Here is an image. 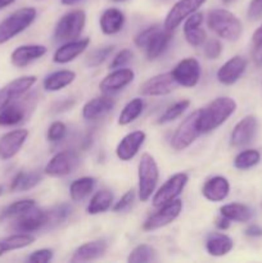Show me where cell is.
<instances>
[{"label": "cell", "instance_id": "34", "mask_svg": "<svg viewBox=\"0 0 262 263\" xmlns=\"http://www.w3.org/2000/svg\"><path fill=\"white\" fill-rule=\"evenodd\" d=\"M113 203V194L112 192L107 189L99 190L92 195L90 199L89 204H87V213L89 215H99V213H104L112 207Z\"/></svg>", "mask_w": 262, "mask_h": 263}, {"label": "cell", "instance_id": "30", "mask_svg": "<svg viewBox=\"0 0 262 263\" xmlns=\"http://www.w3.org/2000/svg\"><path fill=\"white\" fill-rule=\"evenodd\" d=\"M221 216L234 222H248L253 217V211L241 203H230L220 208Z\"/></svg>", "mask_w": 262, "mask_h": 263}, {"label": "cell", "instance_id": "13", "mask_svg": "<svg viewBox=\"0 0 262 263\" xmlns=\"http://www.w3.org/2000/svg\"><path fill=\"white\" fill-rule=\"evenodd\" d=\"M44 226H48V212L33 207L27 212L17 216L13 223V230L17 233H35Z\"/></svg>", "mask_w": 262, "mask_h": 263}, {"label": "cell", "instance_id": "47", "mask_svg": "<svg viewBox=\"0 0 262 263\" xmlns=\"http://www.w3.org/2000/svg\"><path fill=\"white\" fill-rule=\"evenodd\" d=\"M134 200H135V190H127V192L121 197V199L116 203L115 207H113V211H115V212H123V211L128 210V208L133 205Z\"/></svg>", "mask_w": 262, "mask_h": 263}, {"label": "cell", "instance_id": "26", "mask_svg": "<svg viewBox=\"0 0 262 263\" xmlns=\"http://www.w3.org/2000/svg\"><path fill=\"white\" fill-rule=\"evenodd\" d=\"M172 40V31L167 30V28H159L153 36H152L151 40L148 41L146 46L144 48L146 54V58L153 61L157 59L158 57H161L164 53V50L167 49V46L170 45Z\"/></svg>", "mask_w": 262, "mask_h": 263}, {"label": "cell", "instance_id": "36", "mask_svg": "<svg viewBox=\"0 0 262 263\" xmlns=\"http://www.w3.org/2000/svg\"><path fill=\"white\" fill-rule=\"evenodd\" d=\"M143 109L144 102L141 98H134V99H131L122 108V110H121L120 116H118V125L127 126L130 123H133L143 113Z\"/></svg>", "mask_w": 262, "mask_h": 263}, {"label": "cell", "instance_id": "38", "mask_svg": "<svg viewBox=\"0 0 262 263\" xmlns=\"http://www.w3.org/2000/svg\"><path fill=\"white\" fill-rule=\"evenodd\" d=\"M157 259V252L156 249L148 244H140V246L135 247L128 254L127 262L130 263H146L153 262Z\"/></svg>", "mask_w": 262, "mask_h": 263}, {"label": "cell", "instance_id": "55", "mask_svg": "<svg viewBox=\"0 0 262 263\" xmlns=\"http://www.w3.org/2000/svg\"><path fill=\"white\" fill-rule=\"evenodd\" d=\"M15 0H0V10L4 9V8H7L8 5L13 4Z\"/></svg>", "mask_w": 262, "mask_h": 263}, {"label": "cell", "instance_id": "18", "mask_svg": "<svg viewBox=\"0 0 262 263\" xmlns=\"http://www.w3.org/2000/svg\"><path fill=\"white\" fill-rule=\"evenodd\" d=\"M175 84L176 82L172 79L171 72L159 73L144 82L140 87V92L145 97H162L174 91Z\"/></svg>", "mask_w": 262, "mask_h": 263}, {"label": "cell", "instance_id": "8", "mask_svg": "<svg viewBox=\"0 0 262 263\" xmlns=\"http://www.w3.org/2000/svg\"><path fill=\"white\" fill-rule=\"evenodd\" d=\"M181 210L182 200L180 199H175L172 202L161 205V208L156 213H153V215L146 218L145 222L143 223V230L154 231L170 225V223H172L179 217L180 213H181Z\"/></svg>", "mask_w": 262, "mask_h": 263}, {"label": "cell", "instance_id": "46", "mask_svg": "<svg viewBox=\"0 0 262 263\" xmlns=\"http://www.w3.org/2000/svg\"><path fill=\"white\" fill-rule=\"evenodd\" d=\"M131 58H133V53H131V50H128V49H122V50L118 51V53L116 54L113 61L110 62L109 68L110 69L122 68V67H125L126 64L131 61Z\"/></svg>", "mask_w": 262, "mask_h": 263}, {"label": "cell", "instance_id": "15", "mask_svg": "<svg viewBox=\"0 0 262 263\" xmlns=\"http://www.w3.org/2000/svg\"><path fill=\"white\" fill-rule=\"evenodd\" d=\"M135 79V73L130 68H117L113 69L109 74L104 77L100 81L99 89L103 94L110 95L113 92H117L123 90L126 86L131 84Z\"/></svg>", "mask_w": 262, "mask_h": 263}, {"label": "cell", "instance_id": "40", "mask_svg": "<svg viewBox=\"0 0 262 263\" xmlns=\"http://www.w3.org/2000/svg\"><path fill=\"white\" fill-rule=\"evenodd\" d=\"M189 105H190V102L188 99H182V100H179V102L174 103V104L170 105V107L164 110L163 115L159 117L158 123L159 125H163V123L172 122L174 120L179 118L180 116H181L182 113L189 108Z\"/></svg>", "mask_w": 262, "mask_h": 263}, {"label": "cell", "instance_id": "53", "mask_svg": "<svg viewBox=\"0 0 262 263\" xmlns=\"http://www.w3.org/2000/svg\"><path fill=\"white\" fill-rule=\"evenodd\" d=\"M216 226H217V229H220V230H228V229L230 228V220H228L226 217L221 216V217L217 218V221H216Z\"/></svg>", "mask_w": 262, "mask_h": 263}, {"label": "cell", "instance_id": "19", "mask_svg": "<svg viewBox=\"0 0 262 263\" xmlns=\"http://www.w3.org/2000/svg\"><path fill=\"white\" fill-rule=\"evenodd\" d=\"M145 139V133L140 130L133 131V133L123 136L122 140L118 143L117 148H116V156H117V158L123 162L131 161L138 154L139 149L141 148Z\"/></svg>", "mask_w": 262, "mask_h": 263}, {"label": "cell", "instance_id": "1", "mask_svg": "<svg viewBox=\"0 0 262 263\" xmlns=\"http://www.w3.org/2000/svg\"><path fill=\"white\" fill-rule=\"evenodd\" d=\"M236 110V102L229 97H221L200 110L199 126L202 134L212 133L226 122Z\"/></svg>", "mask_w": 262, "mask_h": 263}, {"label": "cell", "instance_id": "41", "mask_svg": "<svg viewBox=\"0 0 262 263\" xmlns=\"http://www.w3.org/2000/svg\"><path fill=\"white\" fill-rule=\"evenodd\" d=\"M113 50H115V46L113 45L97 49V50H94L92 53H90L89 57H87V61H86L87 66H90V67L100 66L103 62H105L108 58H109V55L113 53Z\"/></svg>", "mask_w": 262, "mask_h": 263}, {"label": "cell", "instance_id": "27", "mask_svg": "<svg viewBox=\"0 0 262 263\" xmlns=\"http://www.w3.org/2000/svg\"><path fill=\"white\" fill-rule=\"evenodd\" d=\"M125 14L117 8H109L100 15L99 26L100 30L105 35H116L120 32L125 25Z\"/></svg>", "mask_w": 262, "mask_h": 263}, {"label": "cell", "instance_id": "14", "mask_svg": "<svg viewBox=\"0 0 262 263\" xmlns=\"http://www.w3.org/2000/svg\"><path fill=\"white\" fill-rule=\"evenodd\" d=\"M28 130L18 128L9 131L0 138V159L8 161L18 154L28 138Z\"/></svg>", "mask_w": 262, "mask_h": 263}, {"label": "cell", "instance_id": "23", "mask_svg": "<svg viewBox=\"0 0 262 263\" xmlns=\"http://www.w3.org/2000/svg\"><path fill=\"white\" fill-rule=\"evenodd\" d=\"M229 193H230V184H229L228 179L223 176L211 177L210 180L205 181V184L202 187L203 197L213 203L225 200L228 198Z\"/></svg>", "mask_w": 262, "mask_h": 263}, {"label": "cell", "instance_id": "12", "mask_svg": "<svg viewBox=\"0 0 262 263\" xmlns=\"http://www.w3.org/2000/svg\"><path fill=\"white\" fill-rule=\"evenodd\" d=\"M79 163V157L74 152L64 151L59 152L51 157L50 161L45 166V174L51 177H63L73 172Z\"/></svg>", "mask_w": 262, "mask_h": 263}, {"label": "cell", "instance_id": "17", "mask_svg": "<svg viewBox=\"0 0 262 263\" xmlns=\"http://www.w3.org/2000/svg\"><path fill=\"white\" fill-rule=\"evenodd\" d=\"M247 59L241 55H234L218 68L216 77L222 85H234L246 72Z\"/></svg>", "mask_w": 262, "mask_h": 263}, {"label": "cell", "instance_id": "58", "mask_svg": "<svg viewBox=\"0 0 262 263\" xmlns=\"http://www.w3.org/2000/svg\"><path fill=\"white\" fill-rule=\"evenodd\" d=\"M3 192H4V189H3V186H2V185H0V195L3 194Z\"/></svg>", "mask_w": 262, "mask_h": 263}, {"label": "cell", "instance_id": "48", "mask_svg": "<svg viewBox=\"0 0 262 263\" xmlns=\"http://www.w3.org/2000/svg\"><path fill=\"white\" fill-rule=\"evenodd\" d=\"M53 256L54 253L51 249H39L28 256L27 261L32 263H48L53 259Z\"/></svg>", "mask_w": 262, "mask_h": 263}, {"label": "cell", "instance_id": "44", "mask_svg": "<svg viewBox=\"0 0 262 263\" xmlns=\"http://www.w3.org/2000/svg\"><path fill=\"white\" fill-rule=\"evenodd\" d=\"M159 28H161V26L159 25H153V26H149L148 28L143 30L141 32H139L138 35L135 36V39H134V43H135V45L140 49L145 48L146 44H148V41L152 39V36H153L154 33L159 30Z\"/></svg>", "mask_w": 262, "mask_h": 263}, {"label": "cell", "instance_id": "33", "mask_svg": "<svg viewBox=\"0 0 262 263\" xmlns=\"http://www.w3.org/2000/svg\"><path fill=\"white\" fill-rule=\"evenodd\" d=\"M95 182H97V180L90 176L80 177V179L72 181V184L69 185V197H71V199L73 202L84 200L87 195L91 194L95 187Z\"/></svg>", "mask_w": 262, "mask_h": 263}, {"label": "cell", "instance_id": "49", "mask_svg": "<svg viewBox=\"0 0 262 263\" xmlns=\"http://www.w3.org/2000/svg\"><path fill=\"white\" fill-rule=\"evenodd\" d=\"M262 17V0H252L248 7V18L252 21Z\"/></svg>", "mask_w": 262, "mask_h": 263}, {"label": "cell", "instance_id": "51", "mask_svg": "<svg viewBox=\"0 0 262 263\" xmlns=\"http://www.w3.org/2000/svg\"><path fill=\"white\" fill-rule=\"evenodd\" d=\"M73 104H74L73 100H68V99L61 100V102H58L57 104L53 105V112H63V110L69 109Z\"/></svg>", "mask_w": 262, "mask_h": 263}, {"label": "cell", "instance_id": "57", "mask_svg": "<svg viewBox=\"0 0 262 263\" xmlns=\"http://www.w3.org/2000/svg\"><path fill=\"white\" fill-rule=\"evenodd\" d=\"M234 2H236V0H222V3H223V4H226V5H230V4H233Z\"/></svg>", "mask_w": 262, "mask_h": 263}, {"label": "cell", "instance_id": "35", "mask_svg": "<svg viewBox=\"0 0 262 263\" xmlns=\"http://www.w3.org/2000/svg\"><path fill=\"white\" fill-rule=\"evenodd\" d=\"M41 175L39 172H18L12 180L10 192H27L40 184Z\"/></svg>", "mask_w": 262, "mask_h": 263}, {"label": "cell", "instance_id": "10", "mask_svg": "<svg viewBox=\"0 0 262 263\" xmlns=\"http://www.w3.org/2000/svg\"><path fill=\"white\" fill-rule=\"evenodd\" d=\"M36 81H38L36 76L28 74V76L18 77V79L8 82L5 86H3L0 89V110L4 109L7 105L14 102L15 99L25 95L36 84Z\"/></svg>", "mask_w": 262, "mask_h": 263}, {"label": "cell", "instance_id": "28", "mask_svg": "<svg viewBox=\"0 0 262 263\" xmlns=\"http://www.w3.org/2000/svg\"><path fill=\"white\" fill-rule=\"evenodd\" d=\"M74 79H76V73L73 71L61 69V71H55L53 73L48 74L44 79L43 86L46 91H59V90L69 86L74 81Z\"/></svg>", "mask_w": 262, "mask_h": 263}, {"label": "cell", "instance_id": "21", "mask_svg": "<svg viewBox=\"0 0 262 263\" xmlns=\"http://www.w3.org/2000/svg\"><path fill=\"white\" fill-rule=\"evenodd\" d=\"M48 51L46 46L39 45V44H30V45H21L13 50L10 54V62L13 66L18 68L28 66L32 62L38 61L41 57H44Z\"/></svg>", "mask_w": 262, "mask_h": 263}, {"label": "cell", "instance_id": "25", "mask_svg": "<svg viewBox=\"0 0 262 263\" xmlns=\"http://www.w3.org/2000/svg\"><path fill=\"white\" fill-rule=\"evenodd\" d=\"M113 107H115V99H112L109 95L105 94L103 97L94 98L85 103V105L82 107V117L87 121L98 120L107 115Z\"/></svg>", "mask_w": 262, "mask_h": 263}, {"label": "cell", "instance_id": "3", "mask_svg": "<svg viewBox=\"0 0 262 263\" xmlns=\"http://www.w3.org/2000/svg\"><path fill=\"white\" fill-rule=\"evenodd\" d=\"M38 10L32 7H25L15 10L0 22V45L14 39L27 30L36 20Z\"/></svg>", "mask_w": 262, "mask_h": 263}, {"label": "cell", "instance_id": "43", "mask_svg": "<svg viewBox=\"0 0 262 263\" xmlns=\"http://www.w3.org/2000/svg\"><path fill=\"white\" fill-rule=\"evenodd\" d=\"M67 134V126L64 125L61 121H55V122L51 123L48 128V133H46V138L51 143H57V141H61L62 139L66 136Z\"/></svg>", "mask_w": 262, "mask_h": 263}, {"label": "cell", "instance_id": "22", "mask_svg": "<svg viewBox=\"0 0 262 263\" xmlns=\"http://www.w3.org/2000/svg\"><path fill=\"white\" fill-rule=\"evenodd\" d=\"M203 13L195 12L185 20L182 31L185 40L192 46H200L205 41V31L202 28Z\"/></svg>", "mask_w": 262, "mask_h": 263}, {"label": "cell", "instance_id": "31", "mask_svg": "<svg viewBox=\"0 0 262 263\" xmlns=\"http://www.w3.org/2000/svg\"><path fill=\"white\" fill-rule=\"evenodd\" d=\"M33 241H35V236L27 233L13 234V235L7 236V238L0 240V257L7 253V252L17 251V249L30 247Z\"/></svg>", "mask_w": 262, "mask_h": 263}, {"label": "cell", "instance_id": "54", "mask_svg": "<svg viewBox=\"0 0 262 263\" xmlns=\"http://www.w3.org/2000/svg\"><path fill=\"white\" fill-rule=\"evenodd\" d=\"M262 40V25L259 26V28H257L256 32L253 33V41L254 43H257V41Z\"/></svg>", "mask_w": 262, "mask_h": 263}, {"label": "cell", "instance_id": "16", "mask_svg": "<svg viewBox=\"0 0 262 263\" xmlns=\"http://www.w3.org/2000/svg\"><path fill=\"white\" fill-rule=\"evenodd\" d=\"M257 127H258V122L254 116L248 115L243 117L231 131L230 144L235 148H240V146L249 144L256 136Z\"/></svg>", "mask_w": 262, "mask_h": 263}, {"label": "cell", "instance_id": "56", "mask_svg": "<svg viewBox=\"0 0 262 263\" xmlns=\"http://www.w3.org/2000/svg\"><path fill=\"white\" fill-rule=\"evenodd\" d=\"M81 2V0H62V4L64 5H73L76 4V3Z\"/></svg>", "mask_w": 262, "mask_h": 263}, {"label": "cell", "instance_id": "42", "mask_svg": "<svg viewBox=\"0 0 262 263\" xmlns=\"http://www.w3.org/2000/svg\"><path fill=\"white\" fill-rule=\"evenodd\" d=\"M69 215H71V207L68 204L58 205V207L48 211V225L50 223L58 225V223L66 221Z\"/></svg>", "mask_w": 262, "mask_h": 263}, {"label": "cell", "instance_id": "37", "mask_svg": "<svg viewBox=\"0 0 262 263\" xmlns=\"http://www.w3.org/2000/svg\"><path fill=\"white\" fill-rule=\"evenodd\" d=\"M259 161H261V154H259L258 151H256V149H246L234 158V167L236 170L246 171V170L257 166Z\"/></svg>", "mask_w": 262, "mask_h": 263}, {"label": "cell", "instance_id": "2", "mask_svg": "<svg viewBox=\"0 0 262 263\" xmlns=\"http://www.w3.org/2000/svg\"><path fill=\"white\" fill-rule=\"evenodd\" d=\"M207 26L218 37L236 41L243 33V23L228 9H213L207 14Z\"/></svg>", "mask_w": 262, "mask_h": 263}, {"label": "cell", "instance_id": "59", "mask_svg": "<svg viewBox=\"0 0 262 263\" xmlns=\"http://www.w3.org/2000/svg\"><path fill=\"white\" fill-rule=\"evenodd\" d=\"M115 2H123V0H115Z\"/></svg>", "mask_w": 262, "mask_h": 263}, {"label": "cell", "instance_id": "9", "mask_svg": "<svg viewBox=\"0 0 262 263\" xmlns=\"http://www.w3.org/2000/svg\"><path fill=\"white\" fill-rule=\"evenodd\" d=\"M200 73L202 68L195 58L182 59L171 71L174 81L182 87H194L199 82Z\"/></svg>", "mask_w": 262, "mask_h": 263}, {"label": "cell", "instance_id": "45", "mask_svg": "<svg viewBox=\"0 0 262 263\" xmlns=\"http://www.w3.org/2000/svg\"><path fill=\"white\" fill-rule=\"evenodd\" d=\"M204 55L208 59H217L222 53V45L217 39H211L204 45Z\"/></svg>", "mask_w": 262, "mask_h": 263}, {"label": "cell", "instance_id": "5", "mask_svg": "<svg viewBox=\"0 0 262 263\" xmlns=\"http://www.w3.org/2000/svg\"><path fill=\"white\" fill-rule=\"evenodd\" d=\"M200 110L202 109H197L190 113L176 128L171 139V145L175 151H184V149L189 148L199 138V135L202 134L199 126Z\"/></svg>", "mask_w": 262, "mask_h": 263}, {"label": "cell", "instance_id": "52", "mask_svg": "<svg viewBox=\"0 0 262 263\" xmlns=\"http://www.w3.org/2000/svg\"><path fill=\"white\" fill-rule=\"evenodd\" d=\"M253 59L258 66H262V40L257 41L253 50Z\"/></svg>", "mask_w": 262, "mask_h": 263}, {"label": "cell", "instance_id": "11", "mask_svg": "<svg viewBox=\"0 0 262 263\" xmlns=\"http://www.w3.org/2000/svg\"><path fill=\"white\" fill-rule=\"evenodd\" d=\"M205 2L207 0H179L167 13L166 20H164V28L174 31L181 25L182 21L197 12Z\"/></svg>", "mask_w": 262, "mask_h": 263}, {"label": "cell", "instance_id": "50", "mask_svg": "<svg viewBox=\"0 0 262 263\" xmlns=\"http://www.w3.org/2000/svg\"><path fill=\"white\" fill-rule=\"evenodd\" d=\"M244 234H246L247 236H249V238H261V236H262V228L259 225H256V223H253V225H249L248 228L246 229Z\"/></svg>", "mask_w": 262, "mask_h": 263}, {"label": "cell", "instance_id": "7", "mask_svg": "<svg viewBox=\"0 0 262 263\" xmlns=\"http://www.w3.org/2000/svg\"><path fill=\"white\" fill-rule=\"evenodd\" d=\"M188 181H189V176L185 172L172 175L157 192H154L153 199H152L154 207H161L166 203L177 199V197L184 192Z\"/></svg>", "mask_w": 262, "mask_h": 263}, {"label": "cell", "instance_id": "39", "mask_svg": "<svg viewBox=\"0 0 262 263\" xmlns=\"http://www.w3.org/2000/svg\"><path fill=\"white\" fill-rule=\"evenodd\" d=\"M36 207V202L33 199H22L17 200V202L12 203L8 207L4 208V211L2 212L0 217L4 220V218H10V217H17V216L22 215V213L27 212L31 208Z\"/></svg>", "mask_w": 262, "mask_h": 263}, {"label": "cell", "instance_id": "24", "mask_svg": "<svg viewBox=\"0 0 262 263\" xmlns=\"http://www.w3.org/2000/svg\"><path fill=\"white\" fill-rule=\"evenodd\" d=\"M108 249V243L103 239H98V240L89 241L74 251L73 256H72L71 262H89L94 261V259L100 258L105 254Z\"/></svg>", "mask_w": 262, "mask_h": 263}, {"label": "cell", "instance_id": "20", "mask_svg": "<svg viewBox=\"0 0 262 263\" xmlns=\"http://www.w3.org/2000/svg\"><path fill=\"white\" fill-rule=\"evenodd\" d=\"M90 44V39H74V40L67 41L62 46H59L53 54V62L57 64H66L74 61L79 55H81L87 49Z\"/></svg>", "mask_w": 262, "mask_h": 263}, {"label": "cell", "instance_id": "29", "mask_svg": "<svg viewBox=\"0 0 262 263\" xmlns=\"http://www.w3.org/2000/svg\"><path fill=\"white\" fill-rule=\"evenodd\" d=\"M233 248V239L225 234H212L205 243V249H207L208 254L213 257L226 256L228 253H230Z\"/></svg>", "mask_w": 262, "mask_h": 263}, {"label": "cell", "instance_id": "32", "mask_svg": "<svg viewBox=\"0 0 262 263\" xmlns=\"http://www.w3.org/2000/svg\"><path fill=\"white\" fill-rule=\"evenodd\" d=\"M26 117V108L21 103H10L0 110V126L9 127L22 122Z\"/></svg>", "mask_w": 262, "mask_h": 263}, {"label": "cell", "instance_id": "4", "mask_svg": "<svg viewBox=\"0 0 262 263\" xmlns=\"http://www.w3.org/2000/svg\"><path fill=\"white\" fill-rule=\"evenodd\" d=\"M158 180L159 170L156 159L149 153H144L138 166V193L141 202L151 199L156 192Z\"/></svg>", "mask_w": 262, "mask_h": 263}, {"label": "cell", "instance_id": "6", "mask_svg": "<svg viewBox=\"0 0 262 263\" xmlns=\"http://www.w3.org/2000/svg\"><path fill=\"white\" fill-rule=\"evenodd\" d=\"M86 14L84 10L74 9L66 13L54 28V39L57 41H71L79 37L84 31Z\"/></svg>", "mask_w": 262, "mask_h": 263}]
</instances>
